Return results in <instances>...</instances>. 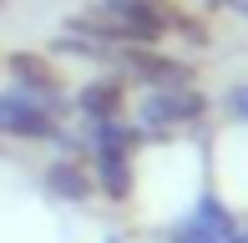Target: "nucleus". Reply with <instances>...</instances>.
<instances>
[{
    "label": "nucleus",
    "mask_w": 248,
    "mask_h": 243,
    "mask_svg": "<svg viewBox=\"0 0 248 243\" xmlns=\"http://www.w3.org/2000/svg\"><path fill=\"white\" fill-rule=\"evenodd\" d=\"M61 30L92 36L96 46H157V41L172 36V30H183L198 46L208 41V30H202L193 15H183L177 5H167V0H92L86 10L66 15Z\"/></svg>",
    "instance_id": "nucleus-1"
},
{
    "label": "nucleus",
    "mask_w": 248,
    "mask_h": 243,
    "mask_svg": "<svg viewBox=\"0 0 248 243\" xmlns=\"http://www.w3.org/2000/svg\"><path fill=\"white\" fill-rule=\"evenodd\" d=\"M202 112H208V96L198 86H152L137 102V127L142 132H177V127H193Z\"/></svg>",
    "instance_id": "nucleus-2"
},
{
    "label": "nucleus",
    "mask_w": 248,
    "mask_h": 243,
    "mask_svg": "<svg viewBox=\"0 0 248 243\" xmlns=\"http://www.w3.org/2000/svg\"><path fill=\"white\" fill-rule=\"evenodd\" d=\"M0 137L56 142L61 137V112H56V102H41V96L10 86V91H0Z\"/></svg>",
    "instance_id": "nucleus-3"
},
{
    "label": "nucleus",
    "mask_w": 248,
    "mask_h": 243,
    "mask_svg": "<svg viewBox=\"0 0 248 243\" xmlns=\"http://www.w3.org/2000/svg\"><path fill=\"white\" fill-rule=\"evenodd\" d=\"M111 56L122 61V71L132 76V81H142L152 91V86H193V66L187 61H167L157 46H117Z\"/></svg>",
    "instance_id": "nucleus-4"
},
{
    "label": "nucleus",
    "mask_w": 248,
    "mask_h": 243,
    "mask_svg": "<svg viewBox=\"0 0 248 243\" xmlns=\"http://www.w3.org/2000/svg\"><path fill=\"white\" fill-rule=\"evenodd\" d=\"M5 71L16 76L20 91L41 96V102H61V91H66L61 71H56L51 56H41V51H10V56H5Z\"/></svg>",
    "instance_id": "nucleus-5"
},
{
    "label": "nucleus",
    "mask_w": 248,
    "mask_h": 243,
    "mask_svg": "<svg viewBox=\"0 0 248 243\" xmlns=\"http://www.w3.org/2000/svg\"><path fill=\"white\" fill-rule=\"evenodd\" d=\"M233 228H238V223L228 218V208H223L218 197H202L198 213L187 218V223H177L167 238H172V243H233Z\"/></svg>",
    "instance_id": "nucleus-6"
},
{
    "label": "nucleus",
    "mask_w": 248,
    "mask_h": 243,
    "mask_svg": "<svg viewBox=\"0 0 248 243\" xmlns=\"http://www.w3.org/2000/svg\"><path fill=\"white\" fill-rule=\"evenodd\" d=\"M92 182H96V193L111 197V203H127L132 197V152L92 147Z\"/></svg>",
    "instance_id": "nucleus-7"
},
{
    "label": "nucleus",
    "mask_w": 248,
    "mask_h": 243,
    "mask_svg": "<svg viewBox=\"0 0 248 243\" xmlns=\"http://www.w3.org/2000/svg\"><path fill=\"white\" fill-rule=\"evenodd\" d=\"M76 112L86 122H111V117H127V86L111 81V76H96L76 91Z\"/></svg>",
    "instance_id": "nucleus-8"
},
{
    "label": "nucleus",
    "mask_w": 248,
    "mask_h": 243,
    "mask_svg": "<svg viewBox=\"0 0 248 243\" xmlns=\"http://www.w3.org/2000/svg\"><path fill=\"white\" fill-rule=\"evenodd\" d=\"M46 193L66 197V203H86V197L96 193V182H92V167H81L76 157H56L51 167H46Z\"/></svg>",
    "instance_id": "nucleus-9"
},
{
    "label": "nucleus",
    "mask_w": 248,
    "mask_h": 243,
    "mask_svg": "<svg viewBox=\"0 0 248 243\" xmlns=\"http://www.w3.org/2000/svg\"><path fill=\"white\" fill-rule=\"evenodd\" d=\"M228 106H233L238 122H248V86H233V91H228Z\"/></svg>",
    "instance_id": "nucleus-10"
},
{
    "label": "nucleus",
    "mask_w": 248,
    "mask_h": 243,
    "mask_svg": "<svg viewBox=\"0 0 248 243\" xmlns=\"http://www.w3.org/2000/svg\"><path fill=\"white\" fill-rule=\"evenodd\" d=\"M233 243H248V228H233Z\"/></svg>",
    "instance_id": "nucleus-11"
},
{
    "label": "nucleus",
    "mask_w": 248,
    "mask_h": 243,
    "mask_svg": "<svg viewBox=\"0 0 248 243\" xmlns=\"http://www.w3.org/2000/svg\"><path fill=\"white\" fill-rule=\"evenodd\" d=\"M0 10H5V0H0Z\"/></svg>",
    "instance_id": "nucleus-12"
},
{
    "label": "nucleus",
    "mask_w": 248,
    "mask_h": 243,
    "mask_svg": "<svg viewBox=\"0 0 248 243\" xmlns=\"http://www.w3.org/2000/svg\"><path fill=\"white\" fill-rule=\"evenodd\" d=\"M213 5H218V0H213Z\"/></svg>",
    "instance_id": "nucleus-13"
}]
</instances>
